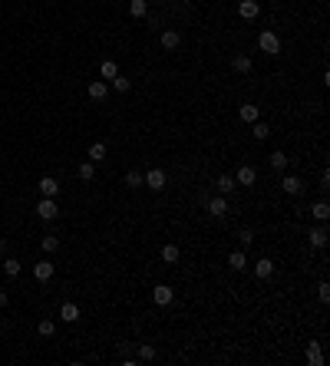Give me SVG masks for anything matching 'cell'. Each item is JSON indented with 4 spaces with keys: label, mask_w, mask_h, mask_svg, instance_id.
Here are the masks:
<instances>
[{
    "label": "cell",
    "mask_w": 330,
    "mask_h": 366,
    "mask_svg": "<svg viewBox=\"0 0 330 366\" xmlns=\"http://www.w3.org/2000/svg\"><path fill=\"white\" fill-rule=\"evenodd\" d=\"M86 93H89V99H93V102H103V99L109 96V86H106L103 80H93V83H89V89H86Z\"/></svg>",
    "instance_id": "obj_7"
},
{
    "label": "cell",
    "mask_w": 330,
    "mask_h": 366,
    "mask_svg": "<svg viewBox=\"0 0 330 366\" xmlns=\"http://www.w3.org/2000/svg\"><path fill=\"white\" fill-rule=\"evenodd\" d=\"M60 317L66 323H76V320H80V307H76V304H63L60 307Z\"/></svg>",
    "instance_id": "obj_20"
},
{
    "label": "cell",
    "mask_w": 330,
    "mask_h": 366,
    "mask_svg": "<svg viewBox=\"0 0 330 366\" xmlns=\"http://www.w3.org/2000/svg\"><path fill=\"white\" fill-rule=\"evenodd\" d=\"M235 181H238V185H255V181H258L255 168H251V165H241V168H238V175H235Z\"/></svg>",
    "instance_id": "obj_11"
},
{
    "label": "cell",
    "mask_w": 330,
    "mask_h": 366,
    "mask_svg": "<svg viewBox=\"0 0 330 366\" xmlns=\"http://www.w3.org/2000/svg\"><path fill=\"white\" fill-rule=\"evenodd\" d=\"M37 215L43 218V221H53V218L60 215V208H56L53 198H40V201H37Z\"/></svg>",
    "instance_id": "obj_5"
},
{
    "label": "cell",
    "mask_w": 330,
    "mask_h": 366,
    "mask_svg": "<svg viewBox=\"0 0 330 366\" xmlns=\"http://www.w3.org/2000/svg\"><path fill=\"white\" fill-rule=\"evenodd\" d=\"M37 333H40V336H46V340H50V336L56 333V323H53V320H40V323H37Z\"/></svg>",
    "instance_id": "obj_29"
},
{
    "label": "cell",
    "mask_w": 330,
    "mask_h": 366,
    "mask_svg": "<svg viewBox=\"0 0 330 366\" xmlns=\"http://www.w3.org/2000/svg\"><path fill=\"white\" fill-rule=\"evenodd\" d=\"M271 274H274V261H271V257H261V261L255 264V277L258 280H268Z\"/></svg>",
    "instance_id": "obj_10"
},
{
    "label": "cell",
    "mask_w": 330,
    "mask_h": 366,
    "mask_svg": "<svg viewBox=\"0 0 330 366\" xmlns=\"http://www.w3.org/2000/svg\"><path fill=\"white\" fill-rule=\"evenodd\" d=\"M129 86H132V80H125V76H112V89H116V93H129Z\"/></svg>",
    "instance_id": "obj_32"
},
{
    "label": "cell",
    "mask_w": 330,
    "mask_h": 366,
    "mask_svg": "<svg viewBox=\"0 0 330 366\" xmlns=\"http://www.w3.org/2000/svg\"><path fill=\"white\" fill-rule=\"evenodd\" d=\"M238 116H241L244 122H258V106H255V102H241V109H238Z\"/></svg>",
    "instance_id": "obj_16"
},
{
    "label": "cell",
    "mask_w": 330,
    "mask_h": 366,
    "mask_svg": "<svg viewBox=\"0 0 330 366\" xmlns=\"http://www.w3.org/2000/svg\"><path fill=\"white\" fill-rule=\"evenodd\" d=\"M281 185H284L287 195H300V192H304V181H300L297 175H284V181H281Z\"/></svg>",
    "instance_id": "obj_12"
},
{
    "label": "cell",
    "mask_w": 330,
    "mask_h": 366,
    "mask_svg": "<svg viewBox=\"0 0 330 366\" xmlns=\"http://www.w3.org/2000/svg\"><path fill=\"white\" fill-rule=\"evenodd\" d=\"M205 208H208V215H212V218H224V215H228V198H224V195H218V198H208Z\"/></svg>",
    "instance_id": "obj_4"
},
{
    "label": "cell",
    "mask_w": 330,
    "mask_h": 366,
    "mask_svg": "<svg viewBox=\"0 0 330 366\" xmlns=\"http://www.w3.org/2000/svg\"><path fill=\"white\" fill-rule=\"evenodd\" d=\"M93 175H96V162H83V165H80V178L83 181H93Z\"/></svg>",
    "instance_id": "obj_31"
},
{
    "label": "cell",
    "mask_w": 330,
    "mask_h": 366,
    "mask_svg": "<svg viewBox=\"0 0 330 366\" xmlns=\"http://www.w3.org/2000/svg\"><path fill=\"white\" fill-rule=\"evenodd\" d=\"M271 168H274V172H284L287 168V155L284 152H271Z\"/></svg>",
    "instance_id": "obj_30"
},
{
    "label": "cell",
    "mask_w": 330,
    "mask_h": 366,
    "mask_svg": "<svg viewBox=\"0 0 330 366\" xmlns=\"http://www.w3.org/2000/svg\"><path fill=\"white\" fill-rule=\"evenodd\" d=\"M228 264H231V271H244V267H248L244 251H231V254H228Z\"/></svg>",
    "instance_id": "obj_17"
},
{
    "label": "cell",
    "mask_w": 330,
    "mask_h": 366,
    "mask_svg": "<svg viewBox=\"0 0 330 366\" xmlns=\"http://www.w3.org/2000/svg\"><path fill=\"white\" fill-rule=\"evenodd\" d=\"M235 185H238V181L231 178V175H218V181H215L218 195H231V192H235Z\"/></svg>",
    "instance_id": "obj_14"
},
{
    "label": "cell",
    "mask_w": 330,
    "mask_h": 366,
    "mask_svg": "<svg viewBox=\"0 0 330 366\" xmlns=\"http://www.w3.org/2000/svg\"><path fill=\"white\" fill-rule=\"evenodd\" d=\"M311 244L314 248H327V228H311Z\"/></svg>",
    "instance_id": "obj_19"
},
{
    "label": "cell",
    "mask_w": 330,
    "mask_h": 366,
    "mask_svg": "<svg viewBox=\"0 0 330 366\" xmlns=\"http://www.w3.org/2000/svg\"><path fill=\"white\" fill-rule=\"evenodd\" d=\"M99 76H103V80H112V76H119V66L112 60H103L99 63Z\"/></svg>",
    "instance_id": "obj_23"
},
{
    "label": "cell",
    "mask_w": 330,
    "mask_h": 366,
    "mask_svg": "<svg viewBox=\"0 0 330 366\" xmlns=\"http://www.w3.org/2000/svg\"><path fill=\"white\" fill-rule=\"evenodd\" d=\"M317 297H320V300H324V304H327V300H330V284H327V280H324V284H320V287H317Z\"/></svg>",
    "instance_id": "obj_36"
},
{
    "label": "cell",
    "mask_w": 330,
    "mask_h": 366,
    "mask_svg": "<svg viewBox=\"0 0 330 366\" xmlns=\"http://www.w3.org/2000/svg\"><path fill=\"white\" fill-rule=\"evenodd\" d=\"M53 271H56V267H53L50 261H46V257H43V261H40V264H33V277H37L40 284H46V280L53 277Z\"/></svg>",
    "instance_id": "obj_8"
},
{
    "label": "cell",
    "mask_w": 330,
    "mask_h": 366,
    "mask_svg": "<svg viewBox=\"0 0 330 366\" xmlns=\"http://www.w3.org/2000/svg\"><path fill=\"white\" fill-rule=\"evenodd\" d=\"M142 185V172H125V188H139Z\"/></svg>",
    "instance_id": "obj_33"
},
{
    "label": "cell",
    "mask_w": 330,
    "mask_h": 366,
    "mask_svg": "<svg viewBox=\"0 0 330 366\" xmlns=\"http://www.w3.org/2000/svg\"><path fill=\"white\" fill-rule=\"evenodd\" d=\"M231 69H235V73H251V56L248 53L231 56Z\"/></svg>",
    "instance_id": "obj_13"
},
{
    "label": "cell",
    "mask_w": 330,
    "mask_h": 366,
    "mask_svg": "<svg viewBox=\"0 0 330 366\" xmlns=\"http://www.w3.org/2000/svg\"><path fill=\"white\" fill-rule=\"evenodd\" d=\"M129 13L132 17H145V13H149V0H129Z\"/></svg>",
    "instance_id": "obj_22"
},
{
    "label": "cell",
    "mask_w": 330,
    "mask_h": 366,
    "mask_svg": "<svg viewBox=\"0 0 330 366\" xmlns=\"http://www.w3.org/2000/svg\"><path fill=\"white\" fill-rule=\"evenodd\" d=\"M307 363H311V366L324 363V350H320V343H311V347H307Z\"/></svg>",
    "instance_id": "obj_18"
},
{
    "label": "cell",
    "mask_w": 330,
    "mask_h": 366,
    "mask_svg": "<svg viewBox=\"0 0 330 366\" xmlns=\"http://www.w3.org/2000/svg\"><path fill=\"white\" fill-rule=\"evenodd\" d=\"M4 274H7V277H20V261H17V257H7V261H4Z\"/></svg>",
    "instance_id": "obj_28"
},
{
    "label": "cell",
    "mask_w": 330,
    "mask_h": 366,
    "mask_svg": "<svg viewBox=\"0 0 330 366\" xmlns=\"http://www.w3.org/2000/svg\"><path fill=\"white\" fill-rule=\"evenodd\" d=\"M251 136L258 139V142H264V139L271 136V129H268V122H261V119H258V122H251Z\"/></svg>",
    "instance_id": "obj_21"
},
{
    "label": "cell",
    "mask_w": 330,
    "mask_h": 366,
    "mask_svg": "<svg viewBox=\"0 0 330 366\" xmlns=\"http://www.w3.org/2000/svg\"><path fill=\"white\" fill-rule=\"evenodd\" d=\"M311 215H314V218H317V221H327V218H330V205H327V201H324V198H320V201H317V205H314V208H311Z\"/></svg>",
    "instance_id": "obj_24"
},
{
    "label": "cell",
    "mask_w": 330,
    "mask_h": 366,
    "mask_svg": "<svg viewBox=\"0 0 330 366\" xmlns=\"http://www.w3.org/2000/svg\"><path fill=\"white\" fill-rule=\"evenodd\" d=\"M10 304V297H7V291H0V307H7Z\"/></svg>",
    "instance_id": "obj_37"
},
{
    "label": "cell",
    "mask_w": 330,
    "mask_h": 366,
    "mask_svg": "<svg viewBox=\"0 0 330 366\" xmlns=\"http://www.w3.org/2000/svg\"><path fill=\"white\" fill-rule=\"evenodd\" d=\"M152 300H156L159 307H168V304L175 300V291H172L168 284H159V287H152Z\"/></svg>",
    "instance_id": "obj_3"
},
{
    "label": "cell",
    "mask_w": 330,
    "mask_h": 366,
    "mask_svg": "<svg viewBox=\"0 0 330 366\" xmlns=\"http://www.w3.org/2000/svg\"><path fill=\"white\" fill-rule=\"evenodd\" d=\"M139 360H156V347L142 343V347H139Z\"/></svg>",
    "instance_id": "obj_35"
},
{
    "label": "cell",
    "mask_w": 330,
    "mask_h": 366,
    "mask_svg": "<svg viewBox=\"0 0 330 366\" xmlns=\"http://www.w3.org/2000/svg\"><path fill=\"white\" fill-rule=\"evenodd\" d=\"M162 261H165V264H175V261H179V244H165V248H162Z\"/></svg>",
    "instance_id": "obj_27"
},
{
    "label": "cell",
    "mask_w": 330,
    "mask_h": 366,
    "mask_svg": "<svg viewBox=\"0 0 330 366\" xmlns=\"http://www.w3.org/2000/svg\"><path fill=\"white\" fill-rule=\"evenodd\" d=\"M40 195H43V198H56V195H60V181H56L53 175H43V178H40Z\"/></svg>",
    "instance_id": "obj_6"
},
{
    "label": "cell",
    "mask_w": 330,
    "mask_h": 366,
    "mask_svg": "<svg viewBox=\"0 0 330 366\" xmlns=\"http://www.w3.org/2000/svg\"><path fill=\"white\" fill-rule=\"evenodd\" d=\"M40 248H43V254H53L56 248H60V238H53V234H46V238H40Z\"/></svg>",
    "instance_id": "obj_26"
},
{
    "label": "cell",
    "mask_w": 330,
    "mask_h": 366,
    "mask_svg": "<svg viewBox=\"0 0 330 366\" xmlns=\"http://www.w3.org/2000/svg\"><path fill=\"white\" fill-rule=\"evenodd\" d=\"M238 13H241V20H255L258 13H261V7H258V0H241V4H238Z\"/></svg>",
    "instance_id": "obj_9"
},
{
    "label": "cell",
    "mask_w": 330,
    "mask_h": 366,
    "mask_svg": "<svg viewBox=\"0 0 330 366\" xmlns=\"http://www.w3.org/2000/svg\"><path fill=\"white\" fill-rule=\"evenodd\" d=\"M179 43H182V33L179 30H165L162 33V50H175Z\"/></svg>",
    "instance_id": "obj_15"
},
{
    "label": "cell",
    "mask_w": 330,
    "mask_h": 366,
    "mask_svg": "<svg viewBox=\"0 0 330 366\" xmlns=\"http://www.w3.org/2000/svg\"><path fill=\"white\" fill-rule=\"evenodd\" d=\"M106 159V142H93L89 145V162H103Z\"/></svg>",
    "instance_id": "obj_25"
},
{
    "label": "cell",
    "mask_w": 330,
    "mask_h": 366,
    "mask_svg": "<svg viewBox=\"0 0 330 366\" xmlns=\"http://www.w3.org/2000/svg\"><path fill=\"white\" fill-rule=\"evenodd\" d=\"M142 181L152 188V192H162V188H165V181H168V175L162 172V168H149V172L142 175Z\"/></svg>",
    "instance_id": "obj_2"
},
{
    "label": "cell",
    "mask_w": 330,
    "mask_h": 366,
    "mask_svg": "<svg viewBox=\"0 0 330 366\" xmlns=\"http://www.w3.org/2000/svg\"><path fill=\"white\" fill-rule=\"evenodd\" d=\"M238 241H241V248H251V244H255V231H251V228H241Z\"/></svg>",
    "instance_id": "obj_34"
},
{
    "label": "cell",
    "mask_w": 330,
    "mask_h": 366,
    "mask_svg": "<svg viewBox=\"0 0 330 366\" xmlns=\"http://www.w3.org/2000/svg\"><path fill=\"white\" fill-rule=\"evenodd\" d=\"M182 4H192V0H182Z\"/></svg>",
    "instance_id": "obj_38"
},
{
    "label": "cell",
    "mask_w": 330,
    "mask_h": 366,
    "mask_svg": "<svg viewBox=\"0 0 330 366\" xmlns=\"http://www.w3.org/2000/svg\"><path fill=\"white\" fill-rule=\"evenodd\" d=\"M258 50L268 53V56L281 53V40H277V33H274V30H261V33H258Z\"/></svg>",
    "instance_id": "obj_1"
}]
</instances>
